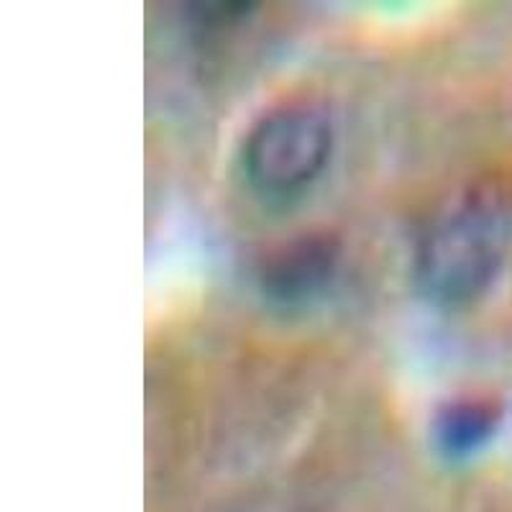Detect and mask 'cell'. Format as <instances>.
Listing matches in <instances>:
<instances>
[{
    "instance_id": "1",
    "label": "cell",
    "mask_w": 512,
    "mask_h": 512,
    "mask_svg": "<svg viewBox=\"0 0 512 512\" xmlns=\"http://www.w3.org/2000/svg\"><path fill=\"white\" fill-rule=\"evenodd\" d=\"M507 208L495 192H472L433 218L418 246V282L443 305L482 295L502 264Z\"/></svg>"
},
{
    "instance_id": "2",
    "label": "cell",
    "mask_w": 512,
    "mask_h": 512,
    "mask_svg": "<svg viewBox=\"0 0 512 512\" xmlns=\"http://www.w3.org/2000/svg\"><path fill=\"white\" fill-rule=\"evenodd\" d=\"M331 146L326 113L310 103H290L254 123L241 149V167L251 190L267 198H290L323 172Z\"/></svg>"
},
{
    "instance_id": "3",
    "label": "cell",
    "mask_w": 512,
    "mask_h": 512,
    "mask_svg": "<svg viewBox=\"0 0 512 512\" xmlns=\"http://www.w3.org/2000/svg\"><path fill=\"white\" fill-rule=\"evenodd\" d=\"M336 259L338 249L331 239L305 236L292 241L264 264V292L280 303H303L331 280Z\"/></svg>"
},
{
    "instance_id": "4",
    "label": "cell",
    "mask_w": 512,
    "mask_h": 512,
    "mask_svg": "<svg viewBox=\"0 0 512 512\" xmlns=\"http://www.w3.org/2000/svg\"><path fill=\"white\" fill-rule=\"evenodd\" d=\"M502 423L500 405L489 400H461L436 418V443L451 459L477 454L495 438Z\"/></svg>"
}]
</instances>
